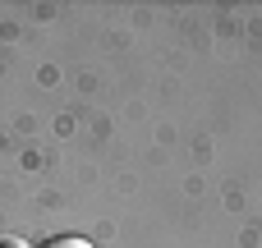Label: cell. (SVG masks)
Here are the masks:
<instances>
[{"label":"cell","mask_w":262,"mask_h":248,"mask_svg":"<svg viewBox=\"0 0 262 248\" xmlns=\"http://www.w3.org/2000/svg\"><path fill=\"white\" fill-rule=\"evenodd\" d=\"M0 248H23V244H18V239H5V244H0Z\"/></svg>","instance_id":"7a4b0ae2"},{"label":"cell","mask_w":262,"mask_h":248,"mask_svg":"<svg viewBox=\"0 0 262 248\" xmlns=\"http://www.w3.org/2000/svg\"><path fill=\"white\" fill-rule=\"evenodd\" d=\"M41 248H92L83 235H55V239H46Z\"/></svg>","instance_id":"6da1fadb"}]
</instances>
